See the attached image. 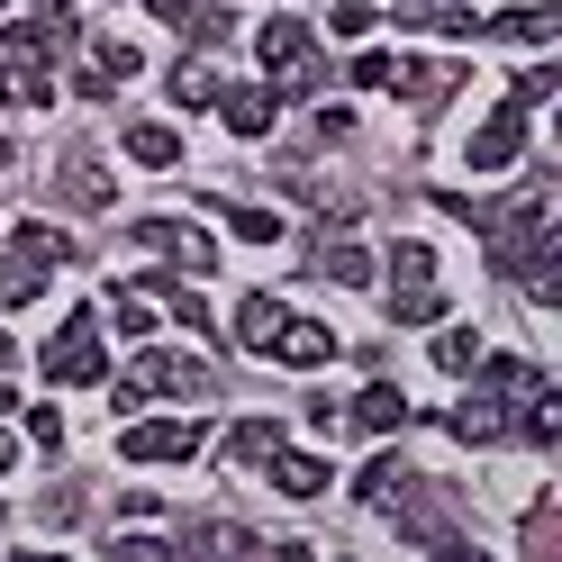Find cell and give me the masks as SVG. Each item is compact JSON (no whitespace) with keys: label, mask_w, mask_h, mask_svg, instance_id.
Listing matches in <instances>:
<instances>
[{"label":"cell","mask_w":562,"mask_h":562,"mask_svg":"<svg viewBox=\"0 0 562 562\" xmlns=\"http://www.w3.org/2000/svg\"><path fill=\"white\" fill-rule=\"evenodd\" d=\"M191 453H200L191 417H146V408L127 417V463H191Z\"/></svg>","instance_id":"5"},{"label":"cell","mask_w":562,"mask_h":562,"mask_svg":"<svg viewBox=\"0 0 562 562\" xmlns=\"http://www.w3.org/2000/svg\"><path fill=\"white\" fill-rule=\"evenodd\" d=\"M408 27H427V37H490L481 10H445V0H408Z\"/></svg>","instance_id":"20"},{"label":"cell","mask_w":562,"mask_h":562,"mask_svg":"<svg viewBox=\"0 0 562 562\" xmlns=\"http://www.w3.org/2000/svg\"><path fill=\"white\" fill-rule=\"evenodd\" d=\"M10 245H27L37 263H74V236H55L46 218H19V227H10Z\"/></svg>","instance_id":"29"},{"label":"cell","mask_w":562,"mask_h":562,"mask_svg":"<svg viewBox=\"0 0 562 562\" xmlns=\"http://www.w3.org/2000/svg\"><path fill=\"white\" fill-rule=\"evenodd\" d=\"M308 263H318L327 281H345V291H363V281H372V255H363L355 236H327V245H318V255H308Z\"/></svg>","instance_id":"22"},{"label":"cell","mask_w":562,"mask_h":562,"mask_svg":"<svg viewBox=\"0 0 562 562\" xmlns=\"http://www.w3.org/2000/svg\"><path fill=\"white\" fill-rule=\"evenodd\" d=\"M263 472H272L281 499H318V490L336 481V472H327V453H291V445H272V463H263Z\"/></svg>","instance_id":"10"},{"label":"cell","mask_w":562,"mask_h":562,"mask_svg":"<svg viewBox=\"0 0 562 562\" xmlns=\"http://www.w3.org/2000/svg\"><path fill=\"white\" fill-rule=\"evenodd\" d=\"M55 191L74 200V209H110L119 200V182H110V164H100V155H64L55 164Z\"/></svg>","instance_id":"9"},{"label":"cell","mask_w":562,"mask_h":562,"mask_svg":"<svg viewBox=\"0 0 562 562\" xmlns=\"http://www.w3.org/2000/svg\"><path fill=\"white\" fill-rule=\"evenodd\" d=\"M110 553H119V562H155V553H172V544H164V536H110Z\"/></svg>","instance_id":"36"},{"label":"cell","mask_w":562,"mask_h":562,"mask_svg":"<svg viewBox=\"0 0 562 562\" xmlns=\"http://www.w3.org/2000/svg\"><path fill=\"white\" fill-rule=\"evenodd\" d=\"M453 436H463V445H499L508 436V400L499 391H472L463 408H453Z\"/></svg>","instance_id":"15"},{"label":"cell","mask_w":562,"mask_h":562,"mask_svg":"<svg viewBox=\"0 0 562 562\" xmlns=\"http://www.w3.org/2000/svg\"><path fill=\"white\" fill-rule=\"evenodd\" d=\"M46 272H55V263H37L27 245H10V255H0V308H27V300L46 291Z\"/></svg>","instance_id":"16"},{"label":"cell","mask_w":562,"mask_h":562,"mask_svg":"<svg viewBox=\"0 0 562 562\" xmlns=\"http://www.w3.org/2000/svg\"><path fill=\"white\" fill-rule=\"evenodd\" d=\"M391 74H400L391 55H355V82H363V91H381V82H391Z\"/></svg>","instance_id":"37"},{"label":"cell","mask_w":562,"mask_h":562,"mask_svg":"<svg viewBox=\"0 0 562 562\" xmlns=\"http://www.w3.org/2000/svg\"><path fill=\"white\" fill-rule=\"evenodd\" d=\"M46 381H110V345H100V308H74L46 336Z\"/></svg>","instance_id":"3"},{"label":"cell","mask_w":562,"mask_h":562,"mask_svg":"<svg viewBox=\"0 0 562 562\" xmlns=\"http://www.w3.org/2000/svg\"><path fill=\"white\" fill-rule=\"evenodd\" d=\"M10 408H19V391H10V381H0V417H10Z\"/></svg>","instance_id":"41"},{"label":"cell","mask_w":562,"mask_h":562,"mask_svg":"<svg viewBox=\"0 0 562 562\" xmlns=\"http://www.w3.org/2000/svg\"><path fill=\"white\" fill-rule=\"evenodd\" d=\"M427 281H436V245L427 236H400L391 245V291H427Z\"/></svg>","instance_id":"24"},{"label":"cell","mask_w":562,"mask_h":562,"mask_svg":"<svg viewBox=\"0 0 562 562\" xmlns=\"http://www.w3.org/2000/svg\"><path fill=\"white\" fill-rule=\"evenodd\" d=\"M0 100L10 110H55V64L46 55H0Z\"/></svg>","instance_id":"8"},{"label":"cell","mask_w":562,"mask_h":562,"mask_svg":"<svg viewBox=\"0 0 562 562\" xmlns=\"http://www.w3.org/2000/svg\"><path fill=\"white\" fill-rule=\"evenodd\" d=\"M146 10H155V19H172V27H182V19L200 10V0H146Z\"/></svg>","instance_id":"39"},{"label":"cell","mask_w":562,"mask_h":562,"mask_svg":"<svg viewBox=\"0 0 562 562\" xmlns=\"http://www.w3.org/2000/svg\"><path fill=\"white\" fill-rule=\"evenodd\" d=\"M27 436H37V445L55 453V445H64V417H55V408H27Z\"/></svg>","instance_id":"38"},{"label":"cell","mask_w":562,"mask_h":562,"mask_svg":"<svg viewBox=\"0 0 562 562\" xmlns=\"http://www.w3.org/2000/svg\"><path fill=\"white\" fill-rule=\"evenodd\" d=\"M408 481H417V472H408V453H381V463H372L355 490H363V508H391V499H408Z\"/></svg>","instance_id":"25"},{"label":"cell","mask_w":562,"mask_h":562,"mask_svg":"<svg viewBox=\"0 0 562 562\" xmlns=\"http://www.w3.org/2000/svg\"><path fill=\"white\" fill-rule=\"evenodd\" d=\"M218 218H227L236 236H255V245H272V236H281V218H272V209H236V200H218Z\"/></svg>","instance_id":"33"},{"label":"cell","mask_w":562,"mask_h":562,"mask_svg":"<svg viewBox=\"0 0 562 562\" xmlns=\"http://www.w3.org/2000/svg\"><path fill=\"white\" fill-rule=\"evenodd\" d=\"M490 37H508V46H553V37H562V10H553V0L499 10V19H490Z\"/></svg>","instance_id":"12"},{"label":"cell","mask_w":562,"mask_h":562,"mask_svg":"<svg viewBox=\"0 0 562 562\" xmlns=\"http://www.w3.org/2000/svg\"><path fill=\"white\" fill-rule=\"evenodd\" d=\"M218 119H227L236 136H272L281 100H272V91H218Z\"/></svg>","instance_id":"19"},{"label":"cell","mask_w":562,"mask_h":562,"mask_svg":"<svg viewBox=\"0 0 562 562\" xmlns=\"http://www.w3.org/2000/svg\"><path fill=\"white\" fill-rule=\"evenodd\" d=\"M517 408H526V417H517L526 445H562V400H553V391H526Z\"/></svg>","instance_id":"27"},{"label":"cell","mask_w":562,"mask_h":562,"mask_svg":"<svg viewBox=\"0 0 562 562\" xmlns=\"http://www.w3.org/2000/svg\"><path fill=\"white\" fill-rule=\"evenodd\" d=\"M508 100H517V110H544V100H553V64H526Z\"/></svg>","instance_id":"34"},{"label":"cell","mask_w":562,"mask_h":562,"mask_svg":"<svg viewBox=\"0 0 562 562\" xmlns=\"http://www.w3.org/2000/svg\"><path fill=\"white\" fill-rule=\"evenodd\" d=\"M436 363H445V372H472V363H481V336H472V327H445V336H436Z\"/></svg>","instance_id":"32"},{"label":"cell","mask_w":562,"mask_h":562,"mask_svg":"<svg viewBox=\"0 0 562 562\" xmlns=\"http://www.w3.org/2000/svg\"><path fill=\"white\" fill-rule=\"evenodd\" d=\"M355 427H363V436H400V427H408V391H391V381H372V391L355 400Z\"/></svg>","instance_id":"18"},{"label":"cell","mask_w":562,"mask_h":562,"mask_svg":"<svg viewBox=\"0 0 562 562\" xmlns=\"http://www.w3.org/2000/svg\"><path fill=\"white\" fill-rule=\"evenodd\" d=\"M372 19H381V10H363V0H336V10H327L336 37H372Z\"/></svg>","instance_id":"35"},{"label":"cell","mask_w":562,"mask_h":562,"mask_svg":"<svg viewBox=\"0 0 562 562\" xmlns=\"http://www.w3.org/2000/svg\"><path fill=\"white\" fill-rule=\"evenodd\" d=\"M391 82H408V110H417V119H436L445 100L463 91V64H400Z\"/></svg>","instance_id":"11"},{"label":"cell","mask_w":562,"mask_h":562,"mask_svg":"<svg viewBox=\"0 0 562 562\" xmlns=\"http://www.w3.org/2000/svg\"><path fill=\"white\" fill-rule=\"evenodd\" d=\"M136 245H146V255H164V263H182L191 281L218 272V245H209L191 218H136Z\"/></svg>","instance_id":"4"},{"label":"cell","mask_w":562,"mask_h":562,"mask_svg":"<svg viewBox=\"0 0 562 562\" xmlns=\"http://www.w3.org/2000/svg\"><path fill=\"white\" fill-rule=\"evenodd\" d=\"M481 391H499V400L517 408L526 391H544V372H536V363H526V355H490V363H481Z\"/></svg>","instance_id":"23"},{"label":"cell","mask_w":562,"mask_h":562,"mask_svg":"<svg viewBox=\"0 0 562 562\" xmlns=\"http://www.w3.org/2000/svg\"><path fill=\"white\" fill-rule=\"evenodd\" d=\"M218 91H227V82L209 74L200 55H191V64H172V100H182V110H209V100H218Z\"/></svg>","instance_id":"28"},{"label":"cell","mask_w":562,"mask_h":562,"mask_svg":"<svg viewBox=\"0 0 562 562\" xmlns=\"http://www.w3.org/2000/svg\"><path fill=\"white\" fill-rule=\"evenodd\" d=\"M391 318L400 327H436L445 318V291H436V281H427V291H391Z\"/></svg>","instance_id":"30"},{"label":"cell","mask_w":562,"mask_h":562,"mask_svg":"<svg viewBox=\"0 0 562 562\" xmlns=\"http://www.w3.org/2000/svg\"><path fill=\"white\" fill-rule=\"evenodd\" d=\"M146 400H209V363L200 355H155V345H146V355L127 363V381H110V408L136 417Z\"/></svg>","instance_id":"1"},{"label":"cell","mask_w":562,"mask_h":562,"mask_svg":"<svg viewBox=\"0 0 562 562\" xmlns=\"http://www.w3.org/2000/svg\"><path fill=\"white\" fill-rule=\"evenodd\" d=\"M10 463H19V445H10V436H0V472H10Z\"/></svg>","instance_id":"40"},{"label":"cell","mask_w":562,"mask_h":562,"mask_svg":"<svg viewBox=\"0 0 562 562\" xmlns=\"http://www.w3.org/2000/svg\"><path fill=\"white\" fill-rule=\"evenodd\" d=\"M10 164H19V155H10V136H0V172H10Z\"/></svg>","instance_id":"42"},{"label":"cell","mask_w":562,"mask_h":562,"mask_svg":"<svg viewBox=\"0 0 562 562\" xmlns=\"http://www.w3.org/2000/svg\"><path fill=\"white\" fill-rule=\"evenodd\" d=\"M281 318H291V308H281L272 291H255V300H236V345H245V355H272V336H281Z\"/></svg>","instance_id":"14"},{"label":"cell","mask_w":562,"mask_h":562,"mask_svg":"<svg viewBox=\"0 0 562 562\" xmlns=\"http://www.w3.org/2000/svg\"><path fill=\"white\" fill-rule=\"evenodd\" d=\"M517 155H526V110L508 100V110H490L472 127V172H517Z\"/></svg>","instance_id":"6"},{"label":"cell","mask_w":562,"mask_h":562,"mask_svg":"<svg viewBox=\"0 0 562 562\" xmlns=\"http://www.w3.org/2000/svg\"><path fill=\"white\" fill-rule=\"evenodd\" d=\"M127 164H146V172H172V164H182V136H172L164 119H136V127H127Z\"/></svg>","instance_id":"17"},{"label":"cell","mask_w":562,"mask_h":562,"mask_svg":"<svg viewBox=\"0 0 562 562\" xmlns=\"http://www.w3.org/2000/svg\"><path fill=\"white\" fill-rule=\"evenodd\" d=\"M263 74H272V100H300V91H327V64H318V37H308L300 19H263Z\"/></svg>","instance_id":"2"},{"label":"cell","mask_w":562,"mask_h":562,"mask_svg":"<svg viewBox=\"0 0 562 562\" xmlns=\"http://www.w3.org/2000/svg\"><path fill=\"white\" fill-rule=\"evenodd\" d=\"M100 308H110L119 336H146V327H155V300H146V291H119V300H100Z\"/></svg>","instance_id":"31"},{"label":"cell","mask_w":562,"mask_h":562,"mask_svg":"<svg viewBox=\"0 0 562 562\" xmlns=\"http://www.w3.org/2000/svg\"><path fill=\"white\" fill-rule=\"evenodd\" d=\"M82 74H91L100 91H110V82H136V46H127V37H91V64H82Z\"/></svg>","instance_id":"26"},{"label":"cell","mask_w":562,"mask_h":562,"mask_svg":"<svg viewBox=\"0 0 562 562\" xmlns=\"http://www.w3.org/2000/svg\"><path fill=\"white\" fill-rule=\"evenodd\" d=\"M272 445H281V427H272V417H236V427H227V463L263 472V463H272Z\"/></svg>","instance_id":"21"},{"label":"cell","mask_w":562,"mask_h":562,"mask_svg":"<svg viewBox=\"0 0 562 562\" xmlns=\"http://www.w3.org/2000/svg\"><path fill=\"white\" fill-rule=\"evenodd\" d=\"M74 37H82V19L64 10V0H37L27 19H10V55H64Z\"/></svg>","instance_id":"7"},{"label":"cell","mask_w":562,"mask_h":562,"mask_svg":"<svg viewBox=\"0 0 562 562\" xmlns=\"http://www.w3.org/2000/svg\"><path fill=\"white\" fill-rule=\"evenodd\" d=\"M272 355L291 363V372H318V363L336 355V336H327L318 318H281V336H272Z\"/></svg>","instance_id":"13"}]
</instances>
